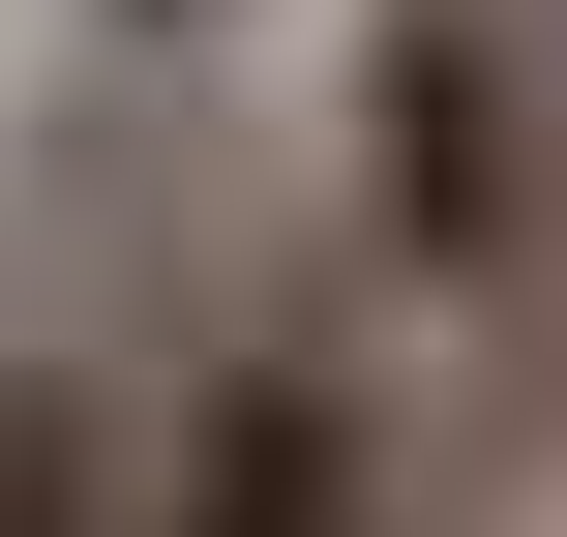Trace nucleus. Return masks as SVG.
<instances>
[{
  "label": "nucleus",
  "mask_w": 567,
  "mask_h": 537,
  "mask_svg": "<svg viewBox=\"0 0 567 537\" xmlns=\"http://www.w3.org/2000/svg\"><path fill=\"white\" fill-rule=\"evenodd\" d=\"M359 239L419 299H567V30L538 0H389L359 30Z\"/></svg>",
  "instance_id": "obj_1"
},
{
  "label": "nucleus",
  "mask_w": 567,
  "mask_h": 537,
  "mask_svg": "<svg viewBox=\"0 0 567 537\" xmlns=\"http://www.w3.org/2000/svg\"><path fill=\"white\" fill-rule=\"evenodd\" d=\"M150 537H389V419L269 329V359H209L179 389V448H150Z\"/></svg>",
  "instance_id": "obj_2"
},
{
  "label": "nucleus",
  "mask_w": 567,
  "mask_h": 537,
  "mask_svg": "<svg viewBox=\"0 0 567 537\" xmlns=\"http://www.w3.org/2000/svg\"><path fill=\"white\" fill-rule=\"evenodd\" d=\"M120 30H209V0H120Z\"/></svg>",
  "instance_id": "obj_3"
}]
</instances>
